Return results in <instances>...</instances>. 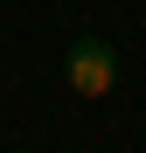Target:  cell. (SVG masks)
I'll return each mask as SVG.
<instances>
[{"label":"cell","instance_id":"6da1fadb","mask_svg":"<svg viewBox=\"0 0 146 153\" xmlns=\"http://www.w3.org/2000/svg\"><path fill=\"white\" fill-rule=\"evenodd\" d=\"M63 84L77 91V97H111L118 91V49L104 35H77L70 56H63Z\"/></svg>","mask_w":146,"mask_h":153}]
</instances>
